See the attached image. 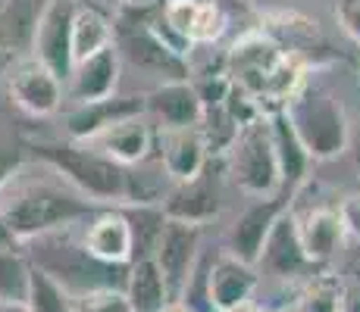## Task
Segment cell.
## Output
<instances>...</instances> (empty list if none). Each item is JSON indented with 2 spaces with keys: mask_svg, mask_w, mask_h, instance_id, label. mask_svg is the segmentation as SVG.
I'll list each match as a JSON object with an SVG mask.
<instances>
[{
  "mask_svg": "<svg viewBox=\"0 0 360 312\" xmlns=\"http://www.w3.org/2000/svg\"><path fill=\"white\" fill-rule=\"evenodd\" d=\"M91 212L94 206L53 169L41 175V163L16 165L0 178V225L13 240H34L60 228H72Z\"/></svg>",
  "mask_w": 360,
  "mask_h": 312,
  "instance_id": "6da1fadb",
  "label": "cell"
},
{
  "mask_svg": "<svg viewBox=\"0 0 360 312\" xmlns=\"http://www.w3.org/2000/svg\"><path fill=\"white\" fill-rule=\"evenodd\" d=\"M32 150L38 163L57 172L91 206H129V169L98 154L94 147L72 141H38L32 144Z\"/></svg>",
  "mask_w": 360,
  "mask_h": 312,
  "instance_id": "7a4b0ae2",
  "label": "cell"
},
{
  "mask_svg": "<svg viewBox=\"0 0 360 312\" xmlns=\"http://www.w3.org/2000/svg\"><path fill=\"white\" fill-rule=\"evenodd\" d=\"M282 116L292 125L304 154L314 163H326V159H335L348 150L351 119L345 113L342 97L332 88L304 79V85L285 100Z\"/></svg>",
  "mask_w": 360,
  "mask_h": 312,
  "instance_id": "3957f363",
  "label": "cell"
},
{
  "mask_svg": "<svg viewBox=\"0 0 360 312\" xmlns=\"http://www.w3.org/2000/svg\"><path fill=\"white\" fill-rule=\"evenodd\" d=\"M223 159L229 165V182L245 197L251 200L282 197L279 165H276L273 137H269V116H260V119L241 125Z\"/></svg>",
  "mask_w": 360,
  "mask_h": 312,
  "instance_id": "277c9868",
  "label": "cell"
},
{
  "mask_svg": "<svg viewBox=\"0 0 360 312\" xmlns=\"http://www.w3.org/2000/svg\"><path fill=\"white\" fill-rule=\"evenodd\" d=\"M200 231L204 228L188 225V222H172L166 219L160 228L157 247L150 253L154 266L160 269L166 290H169V303H179L185 284H188L191 272H195L198 259H200Z\"/></svg>",
  "mask_w": 360,
  "mask_h": 312,
  "instance_id": "5b68a950",
  "label": "cell"
},
{
  "mask_svg": "<svg viewBox=\"0 0 360 312\" xmlns=\"http://www.w3.org/2000/svg\"><path fill=\"white\" fill-rule=\"evenodd\" d=\"M75 0H47L38 10L29 44V57L41 66H47L66 88V79L72 72V53H69V25H72Z\"/></svg>",
  "mask_w": 360,
  "mask_h": 312,
  "instance_id": "8992f818",
  "label": "cell"
},
{
  "mask_svg": "<svg viewBox=\"0 0 360 312\" xmlns=\"http://www.w3.org/2000/svg\"><path fill=\"white\" fill-rule=\"evenodd\" d=\"M6 91H10L13 103L34 119L57 116L66 100L63 81L34 57H19L13 62V69L6 72Z\"/></svg>",
  "mask_w": 360,
  "mask_h": 312,
  "instance_id": "52a82bcc",
  "label": "cell"
},
{
  "mask_svg": "<svg viewBox=\"0 0 360 312\" xmlns=\"http://www.w3.org/2000/svg\"><path fill=\"white\" fill-rule=\"evenodd\" d=\"M160 19L188 47L217 44L229 29V13L219 0H160Z\"/></svg>",
  "mask_w": 360,
  "mask_h": 312,
  "instance_id": "ba28073f",
  "label": "cell"
},
{
  "mask_svg": "<svg viewBox=\"0 0 360 312\" xmlns=\"http://www.w3.org/2000/svg\"><path fill=\"white\" fill-rule=\"evenodd\" d=\"M79 244L91 259L103 266H129L135 253V238H131V222L122 210H94L88 219H82Z\"/></svg>",
  "mask_w": 360,
  "mask_h": 312,
  "instance_id": "9c48e42d",
  "label": "cell"
},
{
  "mask_svg": "<svg viewBox=\"0 0 360 312\" xmlns=\"http://www.w3.org/2000/svg\"><path fill=\"white\" fill-rule=\"evenodd\" d=\"M260 287V272L248 262L235 259L229 253H219L207 262V303L210 312H235L254 303Z\"/></svg>",
  "mask_w": 360,
  "mask_h": 312,
  "instance_id": "30bf717a",
  "label": "cell"
},
{
  "mask_svg": "<svg viewBox=\"0 0 360 312\" xmlns=\"http://www.w3.org/2000/svg\"><path fill=\"white\" fill-rule=\"evenodd\" d=\"M144 116L154 122L157 131H185L200 125L204 103H200L191 79L160 81L150 94H144Z\"/></svg>",
  "mask_w": 360,
  "mask_h": 312,
  "instance_id": "8fae6325",
  "label": "cell"
},
{
  "mask_svg": "<svg viewBox=\"0 0 360 312\" xmlns=\"http://www.w3.org/2000/svg\"><path fill=\"white\" fill-rule=\"evenodd\" d=\"M131 116H144V94H116L98 103H79L63 116V128L72 144H91L110 125Z\"/></svg>",
  "mask_w": 360,
  "mask_h": 312,
  "instance_id": "7c38bea8",
  "label": "cell"
},
{
  "mask_svg": "<svg viewBox=\"0 0 360 312\" xmlns=\"http://www.w3.org/2000/svg\"><path fill=\"white\" fill-rule=\"evenodd\" d=\"M88 147H94L107 159L120 163L122 169H138V165H144V163L154 159L157 128L148 116H131V119L110 125V128L94 137Z\"/></svg>",
  "mask_w": 360,
  "mask_h": 312,
  "instance_id": "4fadbf2b",
  "label": "cell"
},
{
  "mask_svg": "<svg viewBox=\"0 0 360 312\" xmlns=\"http://www.w3.org/2000/svg\"><path fill=\"white\" fill-rule=\"evenodd\" d=\"M120 75H122L120 50H116V44H110L101 53L88 57L85 62H75L66 79L63 94L66 100H72V107L107 100V97L120 94Z\"/></svg>",
  "mask_w": 360,
  "mask_h": 312,
  "instance_id": "5bb4252c",
  "label": "cell"
},
{
  "mask_svg": "<svg viewBox=\"0 0 360 312\" xmlns=\"http://www.w3.org/2000/svg\"><path fill=\"white\" fill-rule=\"evenodd\" d=\"M288 200L273 197V200H254L245 212L229 225V234H226V250L223 253L235 256V259L248 262V266H257L260 250L269 238V228L276 225V219L288 210Z\"/></svg>",
  "mask_w": 360,
  "mask_h": 312,
  "instance_id": "9a60e30c",
  "label": "cell"
},
{
  "mask_svg": "<svg viewBox=\"0 0 360 312\" xmlns=\"http://www.w3.org/2000/svg\"><path fill=\"white\" fill-rule=\"evenodd\" d=\"M257 272H266L273 278H301V275L314 272L316 266H310L307 256L301 250V240H297V222H295V210L288 206L276 225L269 228V238L260 250V259H257Z\"/></svg>",
  "mask_w": 360,
  "mask_h": 312,
  "instance_id": "2e32d148",
  "label": "cell"
},
{
  "mask_svg": "<svg viewBox=\"0 0 360 312\" xmlns=\"http://www.w3.org/2000/svg\"><path fill=\"white\" fill-rule=\"evenodd\" d=\"M154 156L160 163L163 175L169 178V184H188L195 178L204 175V169L210 165L207 147L200 141L198 128L185 131H157V147Z\"/></svg>",
  "mask_w": 360,
  "mask_h": 312,
  "instance_id": "e0dca14e",
  "label": "cell"
},
{
  "mask_svg": "<svg viewBox=\"0 0 360 312\" xmlns=\"http://www.w3.org/2000/svg\"><path fill=\"white\" fill-rule=\"evenodd\" d=\"M295 222L297 240H301V250L310 266H326L348 238L335 206H316V210L307 212H295Z\"/></svg>",
  "mask_w": 360,
  "mask_h": 312,
  "instance_id": "ac0fdd59",
  "label": "cell"
},
{
  "mask_svg": "<svg viewBox=\"0 0 360 312\" xmlns=\"http://www.w3.org/2000/svg\"><path fill=\"white\" fill-rule=\"evenodd\" d=\"M160 210L166 219L188 222V225H198V228L213 222L219 216V191H217V184L210 182V172L204 169V175L188 184H172L169 191H166Z\"/></svg>",
  "mask_w": 360,
  "mask_h": 312,
  "instance_id": "d6986e66",
  "label": "cell"
},
{
  "mask_svg": "<svg viewBox=\"0 0 360 312\" xmlns=\"http://www.w3.org/2000/svg\"><path fill=\"white\" fill-rule=\"evenodd\" d=\"M269 137H273V150H276V165H279V182H282V200H292L295 191L307 182L310 165L314 159L304 154L301 141L295 137L292 125L285 122L282 109L269 113Z\"/></svg>",
  "mask_w": 360,
  "mask_h": 312,
  "instance_id": "ffe728a7",
  "label": "cell"
},
{
  "mask_svg": "<svg viewBox=\"0 0 360 312\" xmlns=\"http://www.w3.org/2000/svg\"><path fill=\"white\" fill-rule=\"evenodd\" d=\"M113 44V19L94 4H75L72 25H69V53L72 66L85 62L88 57L101 53L103 47Z\"/></svg>",
  "mask_w": 360,
  "mask_h": 312,
  "instance_id": "44dd1931",
  "label": "cell"
},
{
  "mask_svg": "<svg viewBox=\"0 0 360 312\" xmlns=\"http://www.w3.org/2000/svg\"><path fill=\"white\" fill-rule=\"evenodd\" d=\"M122 290H126L135 312H160L169 303V290H166V281L160 269L154 266V259H131Z\"/></svg>",
  "mask_w": 360,
  "mask_h": 312,
  "instance_id": "7402d4cb",
  "label": "cell"
},
{
  "mask_svg": "<svg viewBox=\"0 0 360 312\" xmlns=\"http://www.w3.org/2000/svg\"><path fill=\"white\" fill-rule=\"evenodd\" d=\"M32 259L16 247H0V303H25Z\"/></svg>",
  "mask_w": 360,
  "mask_h": 312,
  "instance_id": "603a6c76",
  "label": "cell"
},
{
  "mask_svg": "<svg viewBox=\"0 0 360 312\" xmlns=\"http://www.w3.org/2000/svg\"><path fill=\"white\" fill-rule=\"evenodd\" d=\"M25 309L29 312H75L72 309V294L60 281H53L47 272L32 266V281H29V297H25Z\"/></svg>",
  "mask_w": 360,
  "mask_h": 312,
  "instance_id": "cb8c5ba5",
  "label": "cell"
},
{
  "mask_svg": "<svg viewBox=\"0 0 360 312\" xmlns=\"http://www.w3.org/2000/svg\"><path fill=\"white\" fill-rule=\"evenodd\" d=\"M75 312H135L122 287H94L72 297Z\"/></svg>",
  "mask_w": 360,
  "mask_h": 312,
  "instance_id": "d4e9b609",
  "label": "cell"
},
{
  "mask_svg": "<svg viewBox=\"0 0 360 312\" xmlns=\"http://www.w3.org/2000/svg\"><path fill=\"white\" fill-rule=\"evenodd\" d=\"M292 312H338V281H310V287L297 297Z\"/></svg>",
  "mask_w": 360,
  "mask_h": 312,
  "instance_id": "484cf974",
  "label": "cell"
},
{
  "mask_svg": "<svg viewBox=\"0 0 360 312\" xmlns=\"http://www.w3.org/2000/svg\"><path fill=\"white\" fill-rule=\"evenodd\" d=\"M335 19L345 34L360 44V0H335Z\"/></svg>",
  "mask_w": 360,
  "mask_h": 312,
  "instance_id": "4316f807",
  "label": "cell"
},
{
  "mask_svg": "<svg viewBox=\"0 0 360 312\" xmlns=\"http://www.w3.org/2000/svg\"><path fill=\"white\" fill-rule=\"evenodd\" d=\"M338 216H342V225H345V234H351V238L360 244V191L351 194V197L342 200V206H335Z\"/></svg>",
  "mask_w": 360,
  "mask_h": 312,
  "instance_id": "83f0119b",
  "label": "cell"
},
{
  "mask_svg": "<svg viewBox=\"0 0 360 312\" xmlns=\"http://www.w3.org/2000/svg\"><path fill=\"white\" fill-rule=\"evenodd\" d=\"M338 312H360V281L338 284Z\"/></svg>",
  "mask_w": 360,
  "mask_h": 312,
  "instance_id": "f1b7e54d",
  "label": "cell"
},
{
  "mask_svg": "<svg viewBox=\"0 0 360 312\" xmlns=\"http://www.w3.org/2000/svg\"><path fill=\"white\" fill-rule=\"evenodd\" d=\"M348 150H351V159H354V169H357V175H360V113H357V122L351 125Z\"/></svg>",
  "mask_w": 360,
  "mask_h": 312,
  "instance_id": "f546056e",
  "label": "cell"
},
{
  "mask_svg": "<svg viewBox=\"0 0 360 312\" xmlns=\"http://www.w3.org/2000/svg\"><path fill=\"white\" fill-rule=\"evenodd\" d=\"M19 60V53L6 50V47H0V81H6V72L13 69V62Z\"/></svg>",
  "mask_w": 360,
  "mask_h": 312,
  "instance_id": "4dcf8cb0",
  "label": "cell"
},
{
  "mask_svg": "<svg viewBox=\"0 0 360 312\" xmlns=\"http://www.w3.org/2000/svg\"><path fill=\"white\" fill-rule=\"evenodd\" d=\"M160 0H120L122 10H148V6H157Z\"/></svg>",
  "mask_w": 360,
  "mask_h": 312,
  "instance_id": "1f68e13d",
  "label": "cell"
},
{
  "mask_svg": "<svg viewBox=\"0 0 360 312\" xmlns=\"http://www.w3.org/2000/svg\"><path fill=\"white\" fill-rule=\"evenodd\" d=\"M0 312H29L25 303H0Z\"/></svg>",
  "mask_w": 360,
  "mask_h": 312,
  "instance_id": "d6a6232c",
  "label": "cell"
},
{
  "mask_svg": "<svg viewBox=\"0 0 360 312\" xmlns=\"http://www.w3.org/2000/svg\"><path fill=\"white\" fill-rule=\"evenodd\" d=\"M160 312H191V309H188V306H182V303H166Z\"/></svg>",
  "mask_w": 360,
  "mask_h": 312,
  "instance_id": "836d02e7",
  "label": "cell"
},
{
  "mask_svg": "<svg viewBox=\"0 0 360 312\" xmlns=\"http://www.w3.org/2000/svg\"><path fill=\"white\" fill-rule=\"evenodd\" d=\"M235 312H263V309L254 306V303H248V306H241V309H235Z\"/></svg>",
  "mask_w": 360,
  "mask_h": 312,
  "instance_id": "e575fe53",
  "label": "cell"
},
{
  "mask_svg": "<svg viewBox=\"0 0 360 312\" xmlns=\"http://www.w3.org/2000/svg\"><path fill=\"white\" fill-rule=\"evenodd\" d=\"M10 4H13V0H0V13H6V10H10Z\"/></svg>",
  "mask_w": 360,
  "mask_h": 312,
  "instance_id": "d590c367",
  "label": "cell"
}]
</instances>
